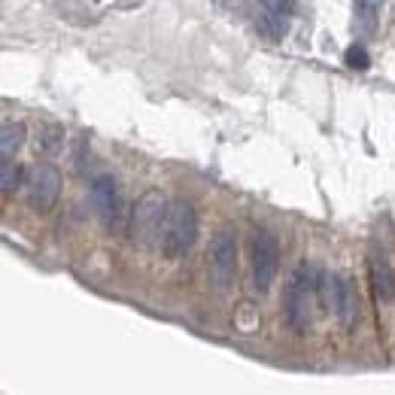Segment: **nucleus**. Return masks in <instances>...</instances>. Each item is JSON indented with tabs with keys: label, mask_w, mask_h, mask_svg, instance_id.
Here are the masks:
<instances>
[{
	"label": "nucleus",
	"mask_w": 395,
	"mask_h": 395,
	"mask_svg": "<svg viewBox=\"0 0 395 395\" xmlns=\"http://www.w3.org/2000/svg\"><path fill=\"white\" fill-rule=\"evenodd\" d=\"M198 237V213L189 204L186 198H177L167 204V216H164V228H162V253L179 262L191 246H195Z\"/></svg>",
	"instance_id": "1"
},
{
	"label": "nucleus",
	"mask_w": 395,
	"mask_h": 395,
	"mask_svg": "<svg viewBox=\"0 0 395 395\" xmlns=\"http://www.w3.org/2000/svg\"><path fill=\"white\" fill-rule=\"evenodd\" d=\"M380 4L383 0H353V13H356V25L365 33H374L377 28V16H380Z\"/></svg>",
	"instance_id": "10"
},
{
	"label": "nucleus",
	"mask_w": 395,
	"mask_h": 395,
	"mask_svg": "<svg viewBox=\"0 0 395 395\" xmlns=\"http://www.w3.org/2000/svg\"><path fill=\"white\" fill-rule=\"evenodd\" d=\"M164 216H167V201L162 191L149 189L146 195L134 204L131 216H128V234L137 246H149L155 237H162L164 228Z\"/></svg>",
	"instance_id": "2"
},
{
	"label": "nucleus",
	"mask_w": 395,
	"mask_h": 395,
	"mask_svg": "<svg viewBox=\"0 0 395 395\" xmlns=\"http://www.w3.org/2000/svg\"><path fill=\"white\" fill-rule=\"evenodd\" d=\"M344 64L349 67V70H368L371 67V55H368V49L365 46H349L347 49V55H344Z\"/></svg>",
	"instance_id": "13"
},
{
	"label": "nucleus",
	"mask_w": 395,
	"mask_h": 395,
	"mask_svg": "<svg viewBox=\"0 0 395 395\" xmlns=\"http://www.w3.org/2000/svg\"><path fill=\"white\" fill-rule=\"evenodd\" d=\"M92 207L98 213V219L104 225H112L119 216V189H116V179L110 174H100L95 177L92 183Z\"/></svg>",
	"instance_id": "8"
},
{
	"label": "nucleus",
	"mask_w": 395,
	"mask_h": 395,
	"mask_svg": "<svg viewBox=\"0 0 395 395\" xmlns=\"http://www.w3.org/2000/svg\"><path fill=\"white\" fill-rule=\"evenodd\" d=\"M61 195V174L52 164H37L28 179V204L37 213H49Z\"/></svg>",
	"instance_id": "6"
},
{
	"label": "nucleus",
	"mask_w": 395,
	"mask_h": 395,
	"mask_svg": "<svg viewBox=\"0 0 395 395\" xmlns=\"http://www.w3.org/2000/svg\"><path fill=\"white\" fill-rule=\"evenodd\" d=\"M207 270H210L213 289H216L219 295H225L237 277V241H234L231 228H219L213 234L210 250H207Z\"/></svg>",
	"instance_id": "3"
},
{
	"label": "nucleus",
	"mask_w": 395,
	"mask_h": 395,
	"mask_svg": "<svg viewBox=\"0 0 395 395\" xmlns=\"http://www.w3.org/2000/svg\"><path fill=\"white\" fill-rule=\"evenodd\" d=\"M85 149H88V143H85V137H79L76 140V167H79V171H85Z\"/></svg>",
	"instance_id": "15"
},
{
	"label": "nucleus",
	"mask_w": 395,
	"mask_h": 395,
	"mask_svg": "<svg viewBox=\"0 0 395 395\" xmlns=\"http://www.w3.org/2000/svg\"><path fill=\"white\" fill-rule=\"evenodd\" d=\"M332 307H335L337 322H341L344 329H353L359 320V295L344 274L332 277Z\"/></svg>",
	"instance_id": "7"
},
{
	"label": "nucleus",
	"mask_w": 395,
	"mask_h": 395,
	"mask_svg": "<svg viewBox=\"0 0 395 395\" xmlns=\"http://www.w3.org/2000/svg\"><path fill=\"white\" fill-rule=\"evenodd\" d=\"M21 143H25V125L21 122H6L4 131H0V152H4V158H13Z\"/></svg>",
	"instance_id": "11"
},
{
	"label": "nucleus",
	"mask_w": 395,
	"mask_h": 395,
	"mask_svg": "<svg viewBox=\"0 0 395 395\" xmlns=\"http://www.w3.org/2000/svg\"><path fill=\"white\" fill-rule=\"evenodd\" d=\"M64 143V131L58 128V125H52V128H46V134H43V152H55L58 146Z\"/></svg>",
	"instance_id": "14"
},
{
	"label": "nucleus",
	"mask_w": 395,
	"mask_h": 395,
	"mask_svg": "<svg viewBox=\"0 0 395 395\" xmlns=\"http://www.w3.org/2000/svg\"><path fill=\"white\" fill-rule=\"evenodd\" d=\"M280 270V241L270 231H256L253 237V286L256 292L270 289Z\"/></svg>",
	"instance_id": "5"
},
{
	"label": "nucleus",
	"mask_w": 395,
	"mask_h": 395,
	"mask_svg": "<svg viewBox=\"0 0 395 395\" xmlns=\"http://www.w3.org/2000/svg\"><path fill=\"white\" fill-rule=\"evenodd\" d=\"M19 186H21V167L13 158H4V162H0V189H4V195H9V191Z\"/></svg>",
	"instance_id": "12"
},
{
	"label": "nucleus",
	"mask_w": 395,
	"mask_h": 395,
	"mask_svg": "<svg viewBox=\"0 0 395 395\" xmlns=\"http://www.w3.org/2000/svg\"><path fill=\"white\" fill-rule=\"evenodd\" d=\"M310 268L307 265H298L292 270L286 292H283V316H286V325L295 335H304L310 325V316H307V292H310Z\"/></svg>",
	"instance_id": "4"
},
{
	"label": "nucleus",
	"mask_w": 395,
	"mask_h": 395,
	"mask_svg": "<svg viewBox=\"0 0 395 395\" xmlns=\"http://www.w3.org/2000/svg\"><path fill=\"white\" fill-rule=\"evenodd\" d=\"M368 274H371V286H374L377 301H395V270L386 262V256H371L368 258Z\"/></svg>",
	"instance_id": "9"
}]
</instances>
